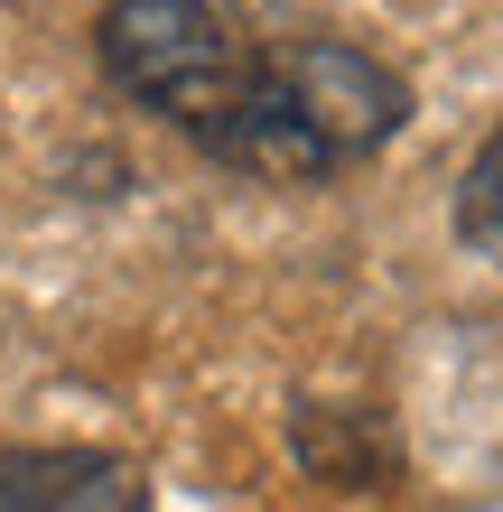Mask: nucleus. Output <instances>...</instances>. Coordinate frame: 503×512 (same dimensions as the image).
I'll use <instances>...</instances> for the list:
<instances>
[{"label": "nucleus", "instance_id": "nucleus-1", "mask_svg": "<svg viewBox=\"0 0 503 512\" xmlns=\"http://www.w3.org/2000/svg\"><path fill=\"white\" fill-rule=\"evenodd\" d=\"M94 47H103V75L122 94H140L196 140L233 112V94L252 75V47L233 38V19L215 0H103Z\"/></svg>", "mask_w": 503, "mask_h": 512}, {"label": "nucleus", "instance_id": "nucleus-2", "mask_svg": "<svg viewBox=\"0 0 503 512\" xmlns=\"http://www.w3.org/2000/svg\"><path fill=\"white\" fill-rule=\"evenodd\" d=\"M261 84H271L280 122L308 140L317 168H354L373 159L382 140H401L410 122V84L364 47H336V38H299V47H271L261 56Z\"/></svg>", "mask_w": 503, "mask_h": 512}, {"label": "nucleus", "instance_id": "nucleus-3", "mask_svg": "<svg viewBox=\"0 0 503 512\" xmlns=\"http://www.w3.org/2000/svg\"><path fill=\"white\" fill-rule=\"evenodd\" d=\"M0 512H150V475L112 447H10Z\"/></svg>", "mask_w": 503, "mask_h": 512}, {"label": "nucleus", "instance_id": "nucleus-4", "mask_svg": "<svg viewBox=\"0 0 503 512\" xmlns=\"http://www.w3.org/2000/svg\"><path fill=\"white\" fill-rule=\"evenodd\" d=\"M289 447L317 485H364V475H392V429L373 410H336V401H299L289 410Z\"/></svg>", "mask_w": 503, "mask_h": 512}, {"label": "nucleus", "instance_id": "nucleus-5", "mask_svg": "<svg viewBox=\"0 0 503 512\" xmlns=\"http://www.w3.org/2000/svg\"><path fill=\"white\" fill-rule=\"evenodd\" d=\"M457 233H466V252L476 261H494L503 270V131L466 159V177H457Z\"/></svg>", "mask_w": 503, "mask_h": 512}]
</instances>
